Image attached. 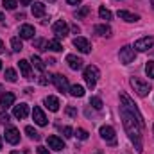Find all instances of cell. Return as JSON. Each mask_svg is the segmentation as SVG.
I'll return each mask as SVG.
<instances>
[{"instance_id": "cell-1", "label": "cell", "mask_w": 154, "mask_h": 154, "mask_svg": "<svg viewBox=\"0 0 154 154\" xmlns=\"http://www.w3.org/2000/svg\"><path fill=\"white\" fill-rule=\"evenodd\" d=\"M120 118H122V124H124V129L129 136V140L134 143L136 151L142 152L143 151V143H142V129H143V124H140L134 115H131L124 106H120Z\"/></svg>"}, {"instance_id": "cell-2", "label": "cell", "mask_w": 154, "mask_h": 154, "mask_svg": "<svg viewBox=\"0 0 154 154\" xmlns=\"http://www.w3.org/2000/svg\"><path fill=\"white\" fill-rule=\"evenodd\" d=\"M120 102H122L120 106H124V108H125V109H127V111H129L131 115H134V118H136V120H138L140 124H143V125H145V122H143V116H142V113L138 111L136 104L133 102V99H131V97H129V95H127L125 91H120Z\"/></svg>"}, {"instance_id": "cell-3", "label": "cell", "mask_w": 154, "mask_h": 154, "mask_svg": "<svg viewBox=\"0 0 154 154\" xmlns=\"http://www.w3.org/2000/svg\"><path fill=\"white\" fill-rule=\"evenodd\" d=\"M84 81H86V86L90 88V90H93L95 88V84H97V81H99V77H100V72H99V68L97 66H93V65H90V66H86L84 68Z\"/></svg>"}, {"instance_id": "cell-4", "label": "cell", "mask_w": 154, "mask_h": 154, "mask_svg": "<svg viewBox=\"0 0 154 154\" xmlns=\"http://www.w3.org/2000/svg\"><path fill=\"white\" fill-rule=\"evenodd\" d=\"M131 86L136 91V95H140V97H145L151 91V84L147 81L140 79V77H131Z\"/></svg>"}, {"instance_id": "cell-5", "label": "cell", "mask_w": 154, "mask_h": 154, "mask_svg": "<svg viewBox=\"0 0 154 154\" xmlns=\"http://www.w3.org/2000/svg\"><path fill=\"white\" fill-rule=\"evenodd\" d=\"M118 57H120V63H124V65H129V63H133V61H134V57H136V52H134V48H133V47L125 45V47H122V48H120V52H118Z\"/></svg>"}, {"instance_id": "cell-6", "label": "cell", "mask_w": 154, "mask_h": 154, "mask_svg": "<svg viewBox=\"0 0 154 154\" xmlns=\"http://www.w3.org/2000/svg\"><path fill=\"white\" fill-rule=\"evenodd\" d=\"M99 133H100L102 140H106L109 145H116V134H115V129L111 125H102L99 129Z\"/></svg>"}, {"instance_id": "cell-7", "label": "cell", "mask_w": 154, "mask_h": 154, "mask_svg": "<svg viewBox=\"0 0 154 154\" xmlns=\"http://www.w3.org/2000/svg\"><path fill=\"white\" fill-rule=\"evenodd\" d=\"M52 31H54V34H56V38H66L68 36V23L65 22V20H57L54 25H52Z\"/></svg>"}, {"instance_id": "cell-8", "label": "cell", "mask_w": 154, "mask_h": 154, "mask_svg": "<svg viewBox=\"0 0 154 154\" xmlns=\"http://www.w3.org/2000/svg\"><path fill=\"white\" fill-rule=\"evenodd\" d=\"M52 82H54V86L59 90V91H70V84H68V79L65 75H61V74H54L52 75Z\"/></svg>"}, {"instance_id": "cell-9", "label": "cell", "mask_w": 154, "mask_h": 154, "mask_svg": "<svg viewBox=\"0 0 154 154\" xmlns=\"http://www.w3.org/2000/svg\"><path fill=\"white\" fill-rule=\"evenodd\" d=\"M152 45H154V36H145V38L138 39L133 48L138 50V52H147L149 48H152Z\"/></svg>"}, {"instance_id": "cell-10", "label": "cell", "mask_w": 154, "mask_h": 154, "mask_svg": "<svg viewBox=\"0 0 154 154\" xmlns=\"http://www.w3.org/2000/svg\"><path fill=\"white\" fill-rule=\"evenodd\" d=\"M74 47H75L79 52H82V54L91 52V43H90L86 38H81V36H77V38L74 39Z\"/></svg>"}, {"instance_id": "cell-11", "label": "cell", "mask_w": 154, "mask_h": 154, "mask_svg": "<svg viewBox=\"0 0 154 154\" xmlns=\"http://www.w3.org/2000/svg\"><path fill=\"white\" fill-rule=\"evenodd\" d=\"M5 142H9L11 145H16V143L20 142V131H18L16 127L9 125V127L5 129Z\"/></svg>"}, {"instance_id": "cell-12", "label": "cell", "mask_w": 154, "mask_h": 154, "mask_svg": "<svg viewBox=\"0 0 154 154\" xmlns=\"http://www.w3.org/2000/svg\"><path fill=\"white\" fill-rule=\"evenodd\" d=\"M116 14H118V18H120V20L129 22V23H133V22H138V20H140V16H138V14H134V13H131V11H125V9H120Z\"/></svg>"}, {"instance_id": "cell-13", "label": "cell", "mask_w": 154, "mask_h": 154, "mask_svg": "<svg viewBox=\"0 0 154 154\" xmlns=\"http://www.w3.org/2000/svg\"><path fill=\"white\" fill-rule=\"evenodd\" d=\"M47 143H48V149H54V151H63L65 149V142L57 136H48Z\"/></svg>"}, {"instance_id": "cell-14", "label": "cell", "mask_w": 154, "mask_h": 154, "mask_svg": "<svg viewBox=\"0 0 154 154\" xmlns=\"http://www.w3.org/2000/svg\"><path fill=\"white\" fill-rule=\"evenodd\" d=\"M13 115H14V118H18V120L25 118V116L29 115V106H27V104H18V106H14V108H13Z\"/></svg>"}, {"instance_id": "cell-15", "label": "cell", "mask_w": 154, "mask_h": 154, "mask_svg": "<svg viewBox=\"0 0 154 154\" xmlns=\"http://www.w3.org/2000/svg\"><path fill=\"white\" fill-rule=\"evenodd\" d=\"M66 63H68V66H70L72 70H81L84 61H82L81 57L74 56V54H68V56H66Z\"/></svg>"}, {"instance_id": "cell-16", "label": "cell", "mask_w": 154, "mask_h": 154, "mask_svg": "<svg viewBox=\"0 0 154 154\" xmlns=\"http://www.w3.org/2000/svg\"><path fill=\"white\" fill-rule=\"evenodd\" d=\"M32 118H34V122H36L38 125H41V127L47 125V116H45V113H43V109L38 108V106L32 109Z\"/></svg>"}, {"instance_id": "cell-17", "label": "cell", "mask_w": 154, "mask_h": 154, "mask_svg": "<svg viewBox=\"0 0 154 154\" xmlns=\"http://www.w3.org/2000/svg\"><path fill=\"white\" fill-rule=\"evenodd\" d=\"M13 104H14V95H13L11 91H5V93L0 95V106H2V108L7 109V108H11Z\"/></svg>"}, {"instance_id": "cell-18", "label": "cell", "mask_w": 154, "mask_h": 154, "mask_svg": "<svg viewBox=\"0 0 154 154\" xmlns=\"http://www.w3.org/2000/svg\"><path fill=\"white\" fill-rule=\"evenodd\" d=\"M43 102H45V106H47L50 111H54V113L59 111V106H61V104H59V99H57V97H52V95H50V97H45Z\"/></svg>"}, {"instance_id": "cell-19", "label": "cell", "mask_w": 154, "mask_h": 154, "mask_svg": "<svg viewBox=\"0 0 154 154\" xmlns=\"http://www.w3.org/2000/svg\"><path fill=\"white\" fill-rule=\"evenodd\" d=\"M18 66H20V72H22V75L27 77V79H31V75H32V68H31V63H29L27 59H20Z\"/></svg>"}, {"instance_id": "cell-20", "label": "cell", "mask_w": 154, "mask_h": 154, "mask_svg": "<svg viewBox=\"0 0 154 154\" xmlns=\"http://www.w3.org/2000/svg\"><path fill=\"white\" fill-rule=\"evenodd\" d=\"M32 36H34V27H32V25L25 23V25L20 27V38L22 39H31Z\"/></svg>"}, {"instance_id": "cell-21", "label": "cell", "mask_w": 154, "mask_h": 154, "mask_svg": "<svg viewBox=\"0 0 154 154\" xmlns=\"http://www.w3.org/2000/svg\"><path fill=\"white\" fill-rule=\"evenodd\" d=\"M93 31H95L99 36H106V38H108V36H111V32H113V31H111V27H109V25H106V23H99V25H95V27H93Z\"/></svg>"}, {"instance_id": "cell-22", "label": "cell", "mask_w": 154, "mask_h": 154, "mask_svg": "<svg viewBox=\"0 0 154 154\" xmlns=\"http://www.w3.org/2000/svg\"><path fill=\"white\" fill-rule=\"evenodd\" d=\"M45 4H41V2H34L32 4V14L36 16V18H41V16H45Z\"/></svg>"}, {"instance_id": "cell-23", "label": "cell", "mask_w": 154, "mask_h": 154, "mask_svg": "<svg viewBox=\"0 0 154 154\" xmlns=\"http://www.w3.org/2000/svg\"><path fill=\"white\" fill-rule=\"evenodd\" d=\"M47 50L59 52V50H63V45L59 43V39H48V41H47Z\"/></svg>"}, {"instance_id": "cell-24", "label": "cell", "mask_w": 154, "mask_h": 154, "mask_svg": "<svg viewBox=\"0 0 154 154\" xmlns=\"http://www.w3.org/2000/svg\"><path fill=\"white\" fill-rule=\"evenodd\" d=\"M70 93H72L74 97H82V95H84V88H82L81 84H74V86H70Z\"/></svg>"}, {"instance_id": "cell-25", "label": "cell", "mask_w": 154, "mask_h": 154, "mask_svg": "<svg viewBox=\"0 0 154 154\" xmlns=\"http://www.w3.org/2000/svg\"><path fill=\"white\" fill-rule=\"evenodd\" d=\"M99 16H100V18H102V20H106V22H108V20H111V18H113V14H111V11H109V9H106V7H104V5H102V7H100V9H99Z\"/></svg>"}, {"instance_id": "cell-26", "label": "cell", "mask_w": 154, "mask_h": 154, "mask_svg": "<svg viewBox=\"0 0 154 154\" xmlns=\"http://www.w3.org/2000/svg\"><path fill=\"white\" fill-rule=\"evenodd\" d=\"M25 133H27V136H29L31 140H39V133L34 129V127L27 125V127H25Z\"/></svg>"}, {"instance_id": "cell-27", "label": "cell", "mask_w": 154, "mask_h": 154, "mask_svg": "<svg viewBox=\"0 0 154 154\" xmlns=\"http://www.w3.org/2000/svg\"><path fill=\"white\" fill-rule=\"evenodd\" d=\"M31 61H32V65H34V68H38L39 72H43V70H45V65H43V61L39 59L38 56H34V54H32V57H31Z\"/></svg>"}, {"instance_id": "cell-28", "label": "cell", "mask_w": 154, "mask_h": 154, "mask_svg": "<svg viewBox=\"0 0 154 154\" xmlns=\"http://www.w3.org/2000/svg\"><path fill=\"white\" fill-rule=\"evenodd\" d=\"M11 47H13V50H14V52H20V50L23 48L22 39H20V38H11Z\"/></svg>"}, {"instance_id": "cell-29", "label": "cell", "mask_w": 154, "mask_h": 154, "mask_svg": "<svg viewBox=\"0 0 154 154\" xmlns=\"http://www.w3.org/2000/svg\"><path fill=\"white\" fill-rule=\"evenodd\" d=\"M5 81H9V82H16V72H14L13 68H7V70H5Z\"/></svg>"}, {"instance_id": "cell-30", "label": "cell", "mask_w": 154, "mask_h": 154, "mask_svg": "<svg viewBox=\"0 0 154 154\" xmlns=\"http://www.w3.org/2000/svg\"><path fill=\"white\" fill-rule=\"evenodd\" d=\"M88 13H90V7H88V5H82L79 11H75V18H77V20H79V18H84Z\"/></svg>"}, {"instance_id": "cell-31", "label": "cell", "mask_w": 154, "mask_h": 154, "mask_svg": "<svg viewBox=\"0 0 154 154\" xmlns=\"http://www.w3.org/2000/svg\"><path fill=\"white\" fill-rule=\"evenodd\" d=\"M90 106H93L95 109H102V100L99 97H91L90 99Z\"/></svg>"}, {"instance_id": "cell-32", "label": "cell", "mask_w": 154, "mask_h": 154, "mask_svg": "<svg viewBox=\"0 0 154 154\" xmlns=\"http://www.w3.org/2000/svg\"><path fill=\"white\" fill-rule=\"evenodd\" d=\"M75 136L79 138V140H88V136H90V134H88V131H86V129H81V127H79V129L75 131Z\"/></svg>"}, {"instance_id": "cell-33", "label": "cell", "mask_w": 154, "mask_h": 154, "mask_svg": "<svg viewBox=\"0 0 154 154\" xmlns=\"http://www.w3.org/2000/svg\"><path fill=\"white\" fill-rule=\"evenodd\" d=\"M145 72H147V75L152 77L154 79V61H149L147 65H145Z\"/></svg>"}, {"instance_id": "cell-34", "label": "cell", "mask_w": 154, "mask_h": 154, "mask_svg": "<svg viewBox=\"0 0 154 154\" xmlns=\"http://www.w3.org/2000/svg\"><path fill=\"white\" fill-rule=\"evenodd\" d=\"M16 5H18V4H16V0H4V7H5V9H9V11H13Z\"/></svg>"}, {"instance_id": "cell-35", "label": "cell", "mask_w": 154, "mask_h": 154, "mask_svg": "<svg viewBox=\"0 0 154 154\" xmlns=\"http://www.w3.org/2000/svg\"><path fill=\"white\" fill-rule=\"evenodd\" d=\"M61 133L66 136V138H70V136H74V129L72 127H68V125H65V127H61Z\"/></svg>"}, {"instance_id": "cell-36", "label": "cell", "mask_w": 154, "mask_h": 154, "mask_svg": "<svg viewBox=\"0 0 154 154\" xmlns=\"http://www.w3.org/2000/svg\"><path fill=\"white\" fill-rule=\"evenodd\" d=\"M65 111H66V115H68V116H77V109L74 108V106H68Z\"/></svg>"}, {"instance_id": "cell-37", "label": "cell", "mask_w": 154, "mask_h": 154, "mask_svg": "<svg viewBox=\"0 0 154 154\" xmlns=\"http://www.w3.org/2000/svg\"><path fill=\"white\" fill-rule=\"evenodd\" d=\"M0 122H2V124H7V122H9V115L4 113V111H0Z\"/></svg>"}, {"instance_id": "cell-38", "label": "cell", "mask_w": 154, "mask_h": 154, "mask_svg": "<svg viewBox=\"0 0 154 154\" xmlns=\"http://www.w3.org/2000/svg\"><path fill=\"white\" fill-rule=\"evenodd\" d=\"M36 154H50V151H48L47 147H41V145H39L38 149H36Z\"/></svg>"}, {"instance_id": "cell-39", "label": "cell", "mask_w": 154, "mask_h": 154, "mask_svg": "<svg viewBox=\"0 0 154 154\" xmlns=\"http://www.w3.org/2000/svg\"><path fill=\"white\" fill-rule=\"evenodd\" d=\"M66 2H68L70 5H79V4H81V0H66Z\"/></svg>"}, {"instance_id": "cell-40", "label": "cell", "mask_w": 154, "mask_h": 154, "mask_svg": "<svg viewBox=\"0 0 154 154\" xmlns=\"http://www.w3.org/2000/svg\"><path fill=\"white\" fill-rule=\"evenodd\" d=\"M38 82H39V84H47V79H45L43 75H39L38 77Z\"/></svg>"}, {"instance_id": "cell-41", "label": "cell", "mask_w": 154, "mask_h": 154, "mask_svg": "<svg viewBox=\"0 0 154 154\" xmlns=\"http://www.w3.org/2000/svg\"><path fill=\"white\" fill-rule=\"evenodd\" d=\"M31 2H32V0H20V4H22V5H29Z\"/></svg>"}, {"instance_id": "cell-42", "label": "cell", "mask_w": 154, "mask_h": 154, "mask_svg": "<svg viewBox=\"0 0 154 154\" xmlns=\"http://www.w3.org/2000/svg\"><path fill=\"white\" fill-rule=\"evenodd\" d=\"M4 20H5V18H4V13L0 11V22H4Z\"/></svg>"}, {"instance_id": "cell-43", "label": "cell", "mask_w": 154, "mask_h": 154, "mask_svg": "<svg viewBox=\"0 0 154 154\" xmlns=\"http://www.w3.org/2000/svg\"><path fill=\"white\" fill-rule=\"evenodd\" d=\"M2 52H4V43L0 41V54H2Z\"/></svg>"}, {"instance_id": "cell-44", "label": "cell", "mask_w": 154, "mask_h": 154, "mask_svg": "<svg viewBox=\"0 0 154 154\" xmlns=\"http://www.w3.org/2000/svg\"><path fill=\"white\" fill-rule=\"evenodd\" d=\"M11 154H22V152H18V151H13V152H11Z\"/></svg>"}, {"instance_id": "cell-45", "label": "cell", "mask_w": 154, "mask_h": 154, "mask_svg": "<svg viewBox=\"0 0 154 154\" xmlns=\"http://www.w3.org/2000/svg\"><path fill=\"white\" fill-rule=\"evenodd\" d=\"M0 151H2V136H0Z\"/></svg>"}, {"instance_id": "cell-46", "label": "cell", "mask_w": 154, "mask_h": 154, "mask_svg": "<svg viewBox=\"0 0 154 154\" xmlns=\"http://www.w3.org/2000/svg\"><path fill=\"white\" fill-rule=\"evenodd\" d=\"M151 4H152V7H154V0H151Z\"/></svg>"}, {"instance_id": "cell-47", "label": "cell", "mask_w": 154, "mask_h": 154, "mask_svg": "<svg viewBox=\"0 0 154 154\" xmlns=\"http://www.w3.org/2000/svg\"><path fill=\"white\" fill-rule=\"evenodd\" d=\"M0 70H2V61H0Z\"/></svg>"}, {"instance_id": "cell-48", "label": "cell", "mask_w": 154, "mask_h": 154, "mask_svg": "<svg viewBox=\"0 0 154 154\" xmlns=\"http://www.w3.org/2000/svg\"><path fill=\"white\" fill-rule=\"evenodd\" d=\"M47 2H54V0H47Z\"/></svg>"}, {"instance_id": "cell-49", "label": "cell", "mask_w": 154, "mask_h": 154, "mask_svg": "<svg viewBox=\"0 0 154 154\" xmlns=\"http://www.w3.org/2000/svg\"><path fill=\"white\" fill-rule=\"evenodd\" d=\"M152 133H154V125H152Z\"/></svg>"}]
</instances>
